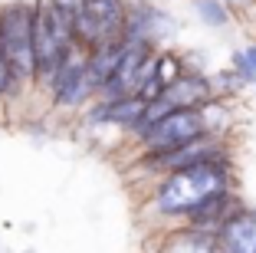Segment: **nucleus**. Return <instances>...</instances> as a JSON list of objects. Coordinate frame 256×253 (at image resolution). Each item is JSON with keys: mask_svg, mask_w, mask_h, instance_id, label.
Returning a JSON list of instances; mask_svg holds the SVG:
<instances>
[{"mask_svg": "<svg viewBox=\"0 0 256 253\" xmlns=\"http://www.w3.org/2000/svg\"><path fill=\"white\" fill-rule=\"evenodd\" d=\"M224 191H234V168L230 158H217V161H200L171 171L161 178L154 187V207L164 217H184L188 220L204 201H210Z\"/></svg>", "mask_w": 256, "mask_h": 253, "instance_id": "nucleus-1", "label": "nucleus"}, {"mask_svg": "<svg viewBox=\"0 0 256 253\" xmlns=\"http://www.w3.org/2000/svg\"><path fill=\"white\" fill-rule=\"evenodd\" d=\"M46 4H50V10L60 14L66 23H76V17L82 14V7H86V0H46Z\"/></svg>", "mask_w": 256, "mask_h": 253, "instance_id": "nucleus-13", "label": "nucleus"}, {"mask_svg": "<svg viewBox=\"0 0 256 253\" xmlns=\"http://www.w3.org/2000/svg\"><path fill=\"white\" fill-rule=\"evenodd\" d=\"M144 109H148V102L142 96H122V99H108V102L102 99L96 105V112H92V122H108V125H118L125 132H132L142 122Z\"/></svg>", "mask_w": 256, "mask_h": 253, "instance_id": "nucleus-9", "label": "nucleus"}, {"mask_svg": "<svg viewBox=\"0 0 256 253\" xmlns=\"http://www.w3.org/2000/svg\"><path fill=\"white\" fill-rule=\"evenodd\" d=\"M197 14L207 27H224L230 20V10H226L224 0H197Z\"/></svg>", "mask_w": 256, "mask_h": 253, "instance_id": "nucleus-12", "label": "nucleus"}, {"mask_svg": "<svg viewBox=\"0 0 256 253\" xmlns=\"http://www.w3.org/2000/svg\"><path fill=\"white\" fill-rule=\"evenodd\" d=\"M16 86H20V82H16L14 69H10V63H7V56L0 53V96H10Z\"/></svg>", "mask_w": 256, "mask_h": 253, "instance_id": "nucleus-14", "label": "nucleus"}, {"mask_svg": "<svg viewBox=\"0 0 256 253\" xmlns=\"http://www.w3.org/2000/svg\"><path fill=\"white\" fill-rule=\"evenodd\" d=\"M204 135H210L207 119H204V109H178L171 115H164L158 125L144 135L142 148H144V155H161V151H171V148H181L188 142H197Z\"/></svg>", "mask_w": 256, "mask_h": 253, "instance_id": "nucleus-5", "label": "nucleus"}, {"mask_svg": "<svg viewBox=\"0 0 256 253\" xmlns=\"http://www.w3.org/2000/svg\"><path fill=\"white\" fill-rule=\"evenodd\" d=\"M217 237L226 253H256V207H240Z\"/></svg>", "mask_w": 256, "mask_h": 253, "instance_id": "nucleus-8", "label": "nucleus"}, {"mask_svg": "<svg viewBox=\"0 0 256 253\" xmlns=\"http://www.w3.org/2000/svg\"><path fill=\"white\" fill-rule=\"evenodd\" d=\"M33 27H36V0H14L0 7V53L7 56L20 86L36 82Z\"/></svg>", "mask_w": 256, "mask_h": 253, "instance_id": "nucleus-2", "label": "nucleus"}, {"mask_svg": "<svg viewBox=\"0 0 256 253\" xmlns=\"http://www.w3.org/2000/svg\"><path fill=\"white\" fill-rule=\"evenodd\" d=\"M217 158H226L224 142L217 135H204V138L188 142L181 148L161 151V155H144V164L161 174H171V171H181V168H190V164H200V161H217Z\"/></svg>", "mask_w": 256, "mask_h": 253, "instance_id": "nucleus-6", "label": "nucleus"}, {"mask_svg": "<svg viewBox=\"0 0 256 253\" xmlns=\"http://www.w3.org/2000/svg\"><path fill=\"white\" fill-rule=\"evenodd\" d=\"M243 53H246V60L253 63V69H256V43H253V46H246V50H243Z\"/></svg>", "mask_w": 256, "mask_h": 253, "instance_id": "nucleus-16", "label": "nucleus"}, {"mask_svg": "<svg viewBox=\"0 0 256 253\" xmlns=\"http://www.w3.org/2000/svg\"><path fill=\"white\" fill-rule=\"evenodd\" d=\"M234 73L240 76V82H256V69L246 60V53H234Z\"/></svg>", "mask_w": 256, "mask_h": 253, "instance_id": "nucleus-15", "label": "nucleus"}, {"mask_svg": "<svg viewBox=\"0 0 256 253\" xmlns=\"http://www.w3.org/2000/svg\"><path fill=\"white\" fill-rule=\"evenodd\" d=\"M125 50H128L125 40H115V43H106V46H98V50L89 53V79L98 89V96H102V89L112 82V76L118 73L122 60H125Z\"/></svg>", "mask_w": 256, "mask_h": 253, "instance_id": "nucleus-10", "label": "nucleus"}, {"mask_svg": "<svg viewBox=\"0 0 256 253\" xmlns=\"http://www.w3.org/2000/svg\"><path fill=\"white\" fill-rule=\"evenodd\" d=\"M125 27H128L125 0H86L82 14L72 23V37L79 46L92 53L106 43L125 40Z\"/></svg>", "mask_w": 256, "mask_h": 253, "instance_id": "nucleus-4", "label": "nucleus"}, {"mask_svg": "<svg viewBox=\"0 0 256 253\" xmlns=\"http://www.w3.org/2000/svg\"><path fill=\"white\" fill-rule=\"evenodd\" d=\"M164 99L174 109H204L207 102H214V82L200 73H184L164 89Z\"/></svg>", "mask_w": 256, "mask_h": 253, "instance_id": "nucleus-7", "label": "nucleus"}, {"mask_svg": "<svg viewBox=\"0 0 256 253\" xmlns=\"http://www.w3.org/2000/svg\"><path fill=\"white\" fill-rule=\"evenodd\" d=\"M76 43L72 23H66L60 14L50 10L46 0H36V27H33V46H36V82L50 89L56 79L69 46Z\"/></svg>", "mask_w": 256, "mask_h": 253, "instance_id": "nucleus-3", "label": "nucleus"}, {"mask_svg": "<svg viewBox=\"0 0 256 253\" xmlns=\"http://www.w3.org/2000/svg\"><path fill=\"white\" fill-rule=\"evenodd\" d=\"M168 253H226V250H224V243H220L217 233L188 227V230H181L171 240V250Z\"/></svg>", "mask_w": 256, "mask_h": 253, "instance_id": "nucleus-11", "label": "nucleus"}]
</instances>
